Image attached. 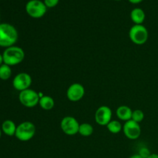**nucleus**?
I'll list each match as a JSON object with an SVG mask.
<instances>
[{
  "instance_id": "obj_27",
  "label": "nucleus",
  "mask_w": 158,
  "mask_h": 158,
  "mask_svg": "<svg viewBox=\"0 0 158 158\" xmlns=\"http://www.w3.org/2000/svg\"><path fill=\"white\" fill-rule=\"evenodd\" d=\"M114 1H117V2H120V1H122V0H114Z\"/></svg>"
},
{
  "instance_id": "obj_3",
  "label": "nucleus",
  "mask_w": 158,
  "mask_h": 158,
  "mask_svg": "<svg viewBox=\"0 0 158 158\" xmlns=\"http://www.w3.org/2000/svg\"><path fill=\"white\" fill-rule=\"evenodd\" d=\"M36 132L35 124L30 121H24L17 126L15 137L19 140L26 142L33 138Z\"/></svg>"
},
{
  "instance_id": "obj_4",
  "label": "nucleus",
  "mask_w": 158,
  "mask_h": 158,
  "mask_svg": "<svg viewBox=\"0 0 158 158\" xmlns=\"http://www.w3.org/2000/svg\"><path fill=\"white\" fill-rule=\"evenodd\" d=\"M129 37L133 43L141 46L148 42L149 33L143 25H134L129 30Z\"/></svg>"
},
{
  "instance_id": "obj_12",
  "label": "nucleus",
  "mask_w": 158,
  "mask_h": 158,
  "mask_svg": "<svg viewBox=\"0 0 158 158\" xmlns=\"http://www.w3.org/2000/svg\"><path fill=\"white\" fill-rule=\"evenodd\" d=\"M145 18L146 15L144 11L140 8H135L131 12V19L134 25H142Z\"/></svg>"
},
{
  "instance_id": "obj_19",
  "label": "nucleus",
  "mask_w": 158,
  "mask_h": 158,
  "mask_svg": "<svg viewBox=\"0 0 158 158\" xmlns=\"http://www.w3.org/2000/svg\"><path fill=\"white\" fill-rule=\"evenodd\" d=\"M143 119H144V114H143V111L140 110H135L133 111L131 120L140 123L143 121Z\"/></svg>"
},
{
  "instance_id": "obj_13",
  "label": "nucleus",
  "mask_w": 158,
  "mask_h": 158,
  "mask_svg": "<svg viewBox=\"0 0 158 158\" xmlns=\"http://www.w3.org/2000/svg\"><path fill=\"white\" fill-rule=\"evenodd\" d=\"M132 113L133 110L126 105H122L120 106L117 110V116L120 120H123V121H128V120H131L132 117Z\"/></svg>"
},
{
  "instance_id": "obj_15",
  "label": "nucleus",
  "mask_w": 158,
  "mask_h": 158,
  "mask_svg": "<svg viewBox=\"0 0 158 158\" xmlns=\"http://www.w3.org/2000/svg\"><path fill=\"white\" fill-rule=\"evenodd\" d=\"M39 105L44 110H51L55 106V101L52 97L44 95L41 98H40Z\"/></svg>"
},
{
  "instance_id": "obj_9",
  "label": "nucleus",
  "mask_w": 158,
  "mask_h": 158,
  "mask_svg": "<svg viewBox=\"0 0 158 158\" xmlns=\"http://www.w3.org/2000/svg\"><path fill=\"white\" fill-rule=\"evenodd\" d=\"M123 131L126 137L130 140H137L141 134V127L140 123L130 120L123 125Z\"/></svg>"
},
{
  "instance_id": "obj_2",
  "label": "nucleus",
  "mask_w": 158,
  "mask_h": 158,
  "mask_svg": "<svg viewBox=\"0 0 158 158\" xmlns=\"http://www.w3.org/2000/svg\"><path fill=\"white\" fill-rule=\"evenodd\" d=\"M3 62L9 66H16L24 60L25 52L21 47L12 46L3 51Z\"/></svg>"
},
{
  "instance_id": "obj_6",
  "label": "nucleus",
  "mask_w": 158,
  "mask_h": 158,
  "mask_svg": "<svg viewBox=\"0 0 158 158\" xmlns=\"http://www.w3.org/2000/svg\"><path fill=\"white\" fill-rule=\"evenodd\" d=\"M19 100L21 104L26 107H35L36 105H39V101H40L39 93L30 88L25 89V90L19 92Z\"/></svg>"
},
{
  "instance_id": "obj_8",
  "label": "nucleus",
  "mask_w": 158,
  "mask_h": 158,
  "mask_svg": "<svg viewBox=\"0 0 158 158\" xmlns=\"http://www.w3.org/2000/svg\"><path fill=\"white\" fill-rule=\"evenodd\" d=\"M32 77L27 73H19L13 78L12 80V86L14 89L17 91L25 90V89H29L32 85Z\"/></svg>"
},
{
  "instance_id": "obj_22",
  "label": "nucleus",
  "mask_w": 158,
  "mask_h": 158,
  "mask_svg": "<svg viewBox=\"0 0 158 158\" xmlns=\"http://www.w3.org/2000/svg\"><path fill=\"white\" fill-rule=\"evenodd\" d=\"M129 1V2H131V4H139V3L142 2L143 1V0H128Z\"/></svg>"
},
{
  "instance_id": "obj_10",
  "label": "nucleus",
  "mask_w": 158,
  "mask_h": 158,
  "mask_svg": "<svg viewBox=\"0 0 158 158\" xmlns=\"http://www.w3.org/2000/svg\"><path fill=\"white\" fill-rule=\"evenodd\" d=\"M112 110L107 106H101L96 110L95 121L100 126H106L112 120Z\"/></svg>"
},
{
  "instance_id": "obj_26",
  "label": "nucleus",
  "mask_w": 158,
  "mask_h": 158,
  "mask_svg": "<svg viewBox=\"0 0 158 158\" xmlns=\"http://www.w3.org/2000/svg\"><path fill=\"white\" fill-rule=\"evenodd\" d=\"M2 129L0 128V138H1V137H2Z\"/></svg>"
},
{
  "instance_id": "obj_23",
  "label": "nucleus",
  "mask_w": 158,
  "mask_h": 158,
  "mask_svg": "<svg viewBox=\"0 0 158 158\" xmlns=\"http://www.w3.org/2000/svg\"><path fill=\"white\" fill-rule=\"evenodd\" d=\"M129 158H143V157H142L141 156L139 155L138 154H134V155H132L131 157H130Z\"/></svg>"
},
{
  "instance_id": "obj_16",
  "label": "nucleus",
  "mask_w": 158,
  "mask_h": 158,
  "mask_svg": "<svg viewBox=\"0 0 158 158\" xmlns=\"http://www.w3.org/2000/svg\"><path fill=\"white\" fill-rule=\"evenodd\" d=\"M94 133V127L89 123H83L80 124L79 133L82 137H89Z\"/></svg>"
},
{
  "instance_id": "obj_14",
  "label": "nucleus",
  "mask_w": 158,
  "mask_h": 158,
  "mask_svg": "<svg viewBox=\"0 0 158 158\" xmlns=\"http://www.w3.org/2000/svg\"><path fill=\"white\" fill-rule=\"evenodd\" d=\"M16 128H17V126L15 125V123L11 120H5V121L2 123V127H1L2 131L3 134L9 136V137L15 136V131H16Z\"/></svg>"
},
{
  "instance_id": "obj_1",
  "label": "nucleus",
  "mask_w": 158,
  "mask_h": 158,
  "mask_svg": "<svg viewBox=\"0 0 158 158\" xmlns=\"http://www.w3.org/2000/svg\"><path fill=\"white\" fill-rule=\"evenodd\" d=\"M18 31L9 23H0V47L8 48L15 46L18 40Z\"/></svg>"
},
{
  "instance_id": "obj_18",
  "label": "nucleus",
  "mask_w": 158,
  "mask_h": 158,
  "mask_svg": "<svg viewBox=\"0 0 158 158\" xmlns=\"http://www.w3.org/2000/svg\"><path fill=\"white\" fill-rule=\"evenodd\" d=\"M12 76V68L11 66L3 63L2 66H0V80H8Z\"/></svg>"
},
{
  "instance_id": "obj_20",
  "label": "nucleus",
  "mask_w": 158,
  "mask_h": 158,
  "mask_svg": "<svg viewBox=\"0 0 158 158\" xmlns=\"http://www.w3.org/2000/svg\"><path fill=\"white\" fill-rule=\"evenodd\" d=\"M43 2L46 5L47 9H52L59 4L60 0H43Z\"/></svg>"
},
{
  "instance_id": "obj_7",
  "label": "nucleus",
  "mask_w": 158,
  "mask_h": 158,
  "mask_svg": "<svg viewBox=\"0 0 158 158\" xmlns=\"http://www.w3.org/2000/svg\"><path fill=\"white\" fill-rule=\"evenodd\" d=\"M60 127L65 134L68 136H73L79 133L80 123L73 117L67 116L62 119L60 122Z\"/></svg>"
},
{
  "instance_id": "obj_11",
  "label": "nucleus",
  "mask_w": 158,
  "mask_h": 158,
  "mask_svg": "<svg viewBox=\"0 0 158 158\" xmlns=\"http://www.w3.org/2000/svg\"><path fill=\"white\" fill-rule=\"evenodd\" d=\"M85 95V88L82 84L75 83L71 84L66 91V97L69 101L78 102Z\"/></svg>"
},
{
  "instance_id": "obj_25",
  "label": "nucleus",
  "mask_w": 158,
  "mask_h": 158,
  "mask_svg": "<svg viewBox=\"0 0 158 158\" xmlns=\"http://www.w3.org/2000/svg\"><path fill=\"white\" fill-rule=\"evenodd\" d=\"M4 63V62H3V57H2V54L0 53V66H2V65Z\"/></svg>"
},
{
  "instance_id": "obj_21",
  "label": "nucleus",
  "mask_w": 158,
  "mask_h": 158,
  "mask_svg": "<svg viewBox=\"0 0 158 158\" xmlns=\"http://www.w3.org/2000/svg\"><path fill=\"white\" fill-rule=\"evenodd\" d=\"M138 154H139V155L141 156L142 157L148 158L150 155H151V152H150V151L148 149V148H141L140 151H139Z\"/></svg>"
},
{
  "instance_id": "obj_5",
  "label": "nucleus",
  "mask_w": 158,
  "mask_h": 158,
  "mask_svg": "<svg viewBox=\"0 0 158 158\" xmlns=\"http://www.w3.org/2000/svg\"><path fill=\"white\" fill-rule=\"evenodd\" d=\"M26 12L32 19L43 18L47 12V7L41 0H29L26 4Z\"/></svg>"
},
{
  "instance_id": "obj_17",
  "label": "nucleus",
  "mask_w": 158,
  "mask_h": 158,
  "mask_svg": "<svg viewBox=\"0 0 158 158\" xmlns=\"http://www.w3.org/2000/svg\"><path fill=\"white\" fill-rule=\"evenodd\" d=\"M106 127H107V130L109 131V132L114 134H119L123 130V125L118 120H111L106 125Z\"/></svg>"
},
{
  "instance_id": "obj_24",
  "label": "nucleus",
  "mask_w": 158,
  "mask_h": 158,
  "mask_svg": "<svg viewBox=\"0 0 158 158\" xmlns=\"http://www.w3.org/2000/svg\"><path fill=\"white\" fill-rule=\"evenodd\" d=\"M148 158H158V154H151Z\"/></svg>"
}]
</instances>
